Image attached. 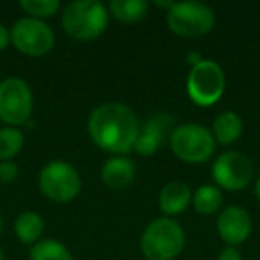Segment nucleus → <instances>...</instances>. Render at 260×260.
Segmentation results:
<instances>
[{"instance_id": "obj_1", "label": "nucleus", "mask_w": 260, "mask_h": 260, "mask_svg": "<svg viewBox=\"0 0 260 260\" xmlns=\"http://www.w3.org/2000/svg\"><path fill=\"white\" fill-rule=\"evenodd\" d=\"M139 130L141 126L130 107L116 102L98 105L87 119V132L94 145L116 155L134 150Z\"/></svg>"}, {"instance_id": "obj_2", "label": "nucleus", "mask_w": 260, "mask_h": 260, "mask_svg": "<svg viewBox=\"0 0 260 260\" xmlns=\"http://www.w3.org/2000/svg\"><path fill=\"white\" fill-rule=\"evenodd\" d=\"M109 13L98 0L70 2L62 11V29L75 41H93L105 32Z\"/></svg>"}, {"instance_id": "obj_3", "label": "nucleus", "mask_w": 260, "mask_h": 260, "mask_svg": "<svg viewBox=\"0 0 260 260\" xmlns=\"http://www.w3.org/2000/svg\"><path fill=\"white\" fill-rule=\"evenodd\" d=\"M185 246V234L173 217H157L141 235V251L148 260H173Z\"/></svg>"}, {"instance_id": "obj_4", "label": "nucleus", "mask_w": 260, "mask_h": 260, "mask_svg": "<svg viewBox=\"0 0 260 260\" xmlns=\"http://www.w3.org/2000/svg\"><path fill=\"white\" fill-rule=\"evenodd\" d=\"M170 145L180 160L200 164L209 160L216 152V139L207 126L198 123H185L171 132Z\"/></svg>"}, {"instance_id": "obj_5", "label": "nucleus", "mask_w": 260, "mask_h": 260, "mask_svg": "<svg viewBox=\"0 0 260 260\" xmlns=\"http://www.w3.org/2000/svg\"><path fill=\"white\" fill-rule=\"evenodd\" d=\"M216 23V13L202 2H175L168 11V27L180 38L194 40L207 34Z\"/></svg>"}, {"instance_id": "obj_6", "label": "nucleus", "mask_w": 260, "mask_h": 260, "mask_svg": "<svg viewBox=\"0 0 260 260\" xmlns=\"http://www.w3.org/2000/svg\"><path fill=\"white\" fill-rule=\"evenodd\" d=\"M40 191L47 196L50 202L55 203H70L79 196L82 180L80 175L72 164L54 160L48 162L40 173Z\"/></svg>"}, {"instance_id": "obj_7", "label": "nucleus", "mask_w": 260, "mask_h": 260, "mask_svg": "<svg viewBox=\"0 0 260 260\" xmlns=\"http://www.w3.org/2000/svg\"><path fill=\"white\" fill-rule=\"evenodd\" d=\"M187 93L200 107L216 104L224 93V73L221 66L207 59L192 66L187 75Z\"/></svg>"}, {"instance_id": "obj_8", "label": "nucleus", "mask_w": 260, "mask_h": 260, "mask_svg": "<svg viewBox=\"0 0 260 260\" xmlns=\"http://www.w3.org/2000/svg\"><path fill=\"white\" fill-rule=\"evenodd\" d=\"M32 114V91L18 77H9L0 82V121L9 126L27 123Z\"/></svg>"}, {"instance_id": "obj_9", "label": "nucleus", "mask_w": 260, "mask_h": 260, "mask_svg": "<svg viewBox=\"0 0 260 260\" xmlns=\"http://www.w3.org/2000/svg\"><path fill=\"white\" fill-rule=\"evenodd\" d=\"M11 43L29 57H41L48 54L55 43L54 30L43 20L22 18L11 27Z\"/></svg>"}, {"instance_id": "obj_10", "label": "nucleus", "mask_w": 260, "mask_h": 260, "mask_svg": "<svg viewBox=\"0 0 260 260\" xmlns=\"http://www.w3.org/2000/svg\"><path fill=\"white\" fill-rule=\"evenodd\" d=\"M212 178L226 191H241L253 178V164L249 157L237 150L224 152L214 160Z\"/></svg>"}, {"instance_id": "obj_11", "label": "nucleus", "mask_w": 260, "mask_h": 260, "mask_svg": "<svg viewBox=\"0 0 260 260\" xmlns=\"http://www.w3.org/2000/svg\"><path fill=\"white\" fill-rule=\"evenodd\" d=\"M217 232L228 246L235 248L251 234V217L242 207H226L217 217Z\"/></svg>"}, {"instance_id": "obj_12", "label": "nucleus", "mask_w": 260, "mask_h": 260, "mask_svg": "<svg viewBox=\"0 0 260 260\" xmlns=\"http://www.w3.org/2000/svg\"><path fill=\"white\" fill-rule=\"evenodd\" d=\"M173 119L168 114H157L146 121V125L139 130L138 141L134 145V150L143 157H150L160 148V145L166 139V132L171 126Z\"/></svg>"}, {"instance_id": "obj_13", "label": "nucleus", "mask_w": 260, "mask_h": 260, "mask_svg": "<svg viewBox=\"0 0 260 260\" xmlns=\"http://www.w3.org/2000/svg\"><path fill=\"white\" fill-rule=\"evenodd\" d=\"M136 177L134 162L126 157H112L102 168V180L109 189L123 191L128 187Z\"/></svg>"}, {"instance_id": "obj_14", "label": "nucleus", "mask_w": 260, "mask_h": 260, "mask_svg": "<svg viewBox=\"0 0 260 260\" xmlns=\"http://www.w3.org/2000/svg\"><path fill=\"white\" fill-rule=\"evenodd\" d=\"M191 202V189L184 182H170L159 194V209L162 210V214H166V217L182 214Z\"/></svg>"}, {"instance_id": "obj_15", "label": "nucleus", "mask_w": 260, "mask_h": 260, "mask_svg": "<svg viewBox=\"0 0 260 260\" xmlns=\"http://www.w3.org/2000/svg\"><path fill=\"white\" fill-rule=\"evenodd\" d=\"M244 123H242L241 116L234 111L221 112L216 119H214L212 126V136L219 145H232L235 143L242 134Z\"/></svg>"}, {"instance_id": "obj_16", "label": "nucleus", "mask_w": 260, "mask_h": 260, "mask_svg": "<svg viewBox=\"0 0 260 260\" xmlns=\"http://www.w3.org/2000/svg\"><path fill=\"white\" fill-rule=\"evenodd\" d=\"M43 230H45L43 217L38 212H32V210L22 212L15 221V234L22 244L34 246L38 241H41Z\"/></svg>"}, {"instance_id": "obj_17", "label": "nucleus", "mask_w": 260, "mask_h": 260, "mask_svg": "<svg viewBox=\"0 0 260 260\" xmlns=\"http://www.w3.org/2000/svg\"><path fill=\"white\" fill-rule=\"evenodd\" d=\"M150 4L146 0H112L109 11L123 23H136L148 15Z\"/></svg>"}, {"instance_id": "obj_18", "label": "nucleus", "mask_w": 260, "mask_h": 260, "mask_svg": "<svg viewBox=\"0 0 260 260\" xmlns=\"http://www.w3.org/2000/svg\"><path fill=\"white\" fill-rule=\"evenodd\" d=\"M30 260H73V256L62 242L41 239L30 248Z\"/></svg>"}, {"instance_id": "obj_19", "label": "nucleus", "mask_w": 260, "mask_h": 260, "mask_svg": "<svg viewBox=\"0 0 260 260\" xmlns=\"http://www.w3.org/2000/svg\"><path fill=\"white\" fill-rule=\"evenodd\" d=\"M221 203H223V194L216 185H202L196 189L194 196H192V205H194L196 212L203 214V216L217 212Z\"/></svg>"}, {"instance_id": "obj_20", "label": "nucleus", "mask_w": 260, "mask_h": 260, "mask_svg": "<svg viewBox=\"0 0 260 260\" xmlns=\"http://www.w3.org/2000/svg\"><path fill=\"white\" fill-rule=\"evenodd\" d=\"M23 138L22 130L15 128V126H6L0 128V162L4 160H11L13 157H16L23 148Z\"/></svg>"}, {"instance_id": "obj_21", "label": "nucleus", "mask_w": 260, "mask_h": 260, "mask_svg": "<svg viewBox=\"0 0 260 260\" xmlns=\"http://www.w3.org/2000/svg\"><path fill=\"white\" fill-rule=\"evenodd\" d=\"M20 8L30 15V18H50L54 16L55 13L59 11L61 4H59V0H22L20 2Z\"/></svg>"}, {"instance_id": "obj_22", "label": "nucleus", "mask_w": 260, "mask_h": 260, "mask_svg": "<svg viewBox=\"0 0 260 260\" xmlns=\"http://www.w3.org/2000/svg\"><path fill=\"white\" fill-rule=\"evenodd\" d=\"M20 171L18 166H16L13 160H4V162H0V182H4V184H11L18 178Z\"/></svg>"}, {"instance_id": "obj_23", "label": "nucleus", "mask_w": 260, "mask_h": 260, "mask_svg": "<svg viewBox=\"0 0 260 260\" xmlns=\"http://www.w3.org/2000/svg\"><path fill=\"white\" fill-rule=\"evenodd\" d=\"M217 260H242V256H241V253H239V249L228 246V248H224L223 251H221Z\"/></svg>"}, {"instance_id": "obj_24", "label": "nucleus", "mask_w": 260, "mask_h": 260, "mask_svg": "<svg viewBox=\"0 0 260 260\" xmlns=\"http://www.w3.org/2000/svg\"><path fill=\"white\" fill-rule=\"evenodd\" d=\"M9 43H11V30L8 27L0 25V50H4Z\"/></svg>"}, {"instance_id": "obj_25", "label": "nucleus", "mask_w": 260, "mask_h": 260, "mask_svg": "<svg viewBox=\"0 0 260 260\" xmlns=\"http://www.w3.org/2000/svg\"><path fill=\"white\" fill-rule=\"evenodd\" d=\"M187 61H189V62H191V64H192V66H196V64H198V62H202V61H203V59H202V57H200V54H196V52H192V54H189Z\"/></svg>"}, {"instance_id": "obj_26", "label": "nucleus", "mask_w": 260, "mask_h": 260, "mask_svg": "<svg viewBox=\"0 0 260 260\" xmlns=\"http://www.w3.org/2000/svg\"><path fill=\"white\" fill-rule=\"evenodd\" d=\"M173 4H175V2H160V0H155V2H153V6H157V8H162V9H168V11L173 8Z\"/></svg>"}, {"instance_id": "obj_27", "label": "nucleus", "mask_w": 260, "mask_h": 260, "mask_svg": "<svg viewBox=\"0 0 260 260\" xmlns=\"http://www.w3.org/2000/svg\"><path fill=\"white\" fill-rule=\"evenodd\" d=\"M255 194H256V198H258V202H260V177H258V180H256V184H255Z\"/></svg>"}, {"instance_id": "obj_28", "label": "nucleus", "mask_w": 260, "mask_h": 260, "mask_svg": "<svg viewBox=\"0 0 260 260\" xmlns=\"http://www.w3.org/2000/svg\"><path fill=\"white\" fill-rule=\"evenodd\" d=\"M0 260H4V249L0 248Z\"/></svg>"}, {"instance_id": "obj_29", "label": "nucleus", "mask_w": 260, "mask_h": 260, "mask_svg": "<svg viewBox=\"0 0 260 260\" xmlns=\"http://www.w3.org/2000/svg\"><path fill=\"white\" fill-rule=\"evenodd\" d=\"M0 232H2V216H0Z\"/></svg>"}]
</instances>
